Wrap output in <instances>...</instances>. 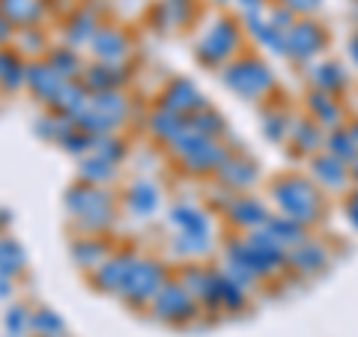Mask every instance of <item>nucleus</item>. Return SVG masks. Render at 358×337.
Segmentation results:
<instances>
[{"label":"nucleus","instance_id":"obj_1","mask_svg":"<svg viewBox=\"0 0 358 337\" xmlns=\"http://www.w3.org/2000/svg\"><path fill=\"white\" fill-rule=\"evenodd\" d=\"M230 42H233V27L227 24V21H224V24H218L215 30H212L206 51H209V54H224V51L230 48Z\"/></svg>","mask_w":358,"mask_h":337},{"label":"nucleus","instance_id":"obj_2","mask_svg":"<svg viewBox=\"0 0 358 337\" xmlns=\"http://www.w3.org/2000/svg\"><path fill=\"white\" fill-rule=\"evenodd\" d=\"M0 9L18 18V9H30L33 15H39V0H0Z\"/></svg>","mask_w":358,"mask_h":337},{"label":"nucleus","instance_id":"obj_4","mask_svg":"<svg viewBox=\"0 0 358 337\" xmlns=\"http://www.w3.org/2000/svg\"><path fill=\"white\" fill-rule=\"evenodd\" d=\"M352 215H355V224H358V200L352 203Z\"/></svg>","mask_w":358,"mask_h":337},{"label":"nucleus","instance_id":"obj_3","mask_svg":"<svg viewBox=\"0 0 358 337\" xmlns=\"http://www.w3.org/2000/svg\"><path fill=\"white\" fill-rule=\"evenodd\" d=\"M289 6H305V9H310V6H317V0H287Z\"/></svg>","mask_w":358,"mask_h":337}]
</instances>
